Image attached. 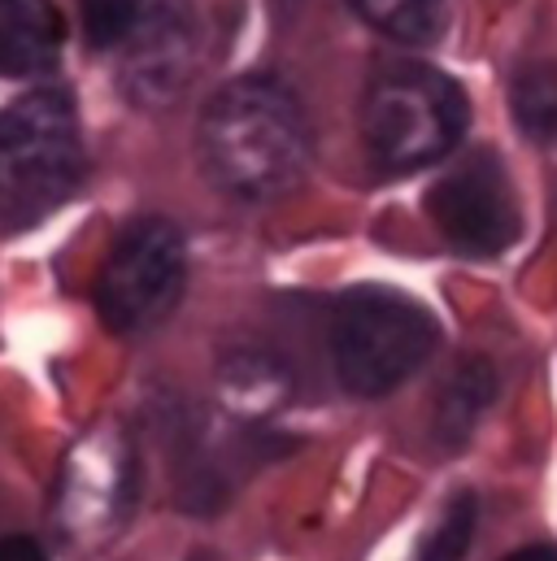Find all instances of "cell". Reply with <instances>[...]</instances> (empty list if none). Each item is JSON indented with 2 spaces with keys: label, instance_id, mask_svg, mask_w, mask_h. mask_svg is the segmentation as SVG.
I'll list each match as a JSON object with an SVG mask.
<instances>
[{
  "label": "cell",
  "instance_id": "obj_10",
  "mask_svg": "<svg viewBox=\"0 0 557 561\" xmlns=\"http://www.w3.org/2000/svg\"><path fill=\"white\" fill-rule=\"evenodd\" d=\"M514 118L532 140H557V61H532L519 70Z\"/></svg>",
  "mask_w": 557,
  "mask_h": 561
},
{
  "label": "cell",
  "instance_id": "obj_3",
  "mask_svg": "<svg viewBox=\"0 0 557 561\" xmlns=\"http://www.w3.org/2000/svg\"><path fill=\"white\" fill-rule=\"evenodd\" d=\"M466 92L435 66L388 61L362 92V140L375 165L406 174L448 157L466 136Z\"/></svg>",
  "mask_w": 557,
  "mask_h": 561
},
{
  "label": "cell",
  "instance_id": "obj_14",
  "mask_svg": "<svg viewBox=\"0 0 557 561\" xmlns=\"http://www.w3.org/2000/svg\"><path fill=\"white\" fill-rule=\"evenodd\" d=\"M0 561H48V558H44V549L35 540L9 536V540H0Z\"/></svg>",
  "mask_w": 557,
  "mask_h": 561
},
{
  "label": "cell",
  "instance_id": "obj_8",
  "mask_svg": "<svg viewBox=\"0 0 557 561\" xmlns=\"http://www.w3.org/2000/svg\"><path fill=\"white\" fill-rule=\"evenodd\" d=\"M61 57V18L53 0H0V75L35 79Z\"/></svg>",
  "mask_w": 557,
  "mask_h": 561
},
{
  "label": "cell",
  "instance_id": "obj_1",
  "mask_svg": "<svg viewBox=\"0 0 557 561\" xmlns=\"http://www.w3.org/2000/svg\"><path fill=\"white\" fill-rule=\"evenodd\" d=\"M201 165L236 201H275L309 165V123L300 101L266 75L218 88L201 114Z\"/></svg>",
  "mask_w": 557,
  "mask_h": 561
},
{
  "label": "cell",
  "instance_id": "obj_5",
  "mask_svg": "<svg viewBox=\"0 0 557 561\" xmlns=\"http://www.w3.org/2000/svg\"><path fill=\"white\" fill-rule=\"evenodd\" d=\"M183 279H187V249L179 227L166 218H144L118 236L96 283V309L110 331L139 335L179 305Z\"/></svg>",
  "mask_w": 557,
  "mask_h": 561
},
{
  "label": "cell",
  "instance_id": "obj_7",
  "mask_svg": "<svg viewBox=\"0 0 557 561\" xmlns=\"http://www.w3.org/2000/svg\"><path fill=\"white\" fill-rule=\"evenodd\" d=\"M201 61V31L187 0H148L123 39L118 83L139 110L174 105Z\"/></svg>",
  "mask_w": 557,
  "mask_h": 561
},
{
  "label": "cell",
  "instance_id": "obj_12",
  "mask_svg": "<svg viewBox=\"0 0 557 561\" xmlns=\"http://www.w3.org/2000/svg\"><path fill=\"white\" fill-rule=\"evenodd\" d=\"M475 514H479L475 496H470V492H457V496L444 505V514H440V523L431 527V536L422 540L418 561H462L466 558L470 536H475Z\"/></svg>",
  "mask_w": 557,
  "mask_h": 561
},
{
  "label": "cell",
  "instance_id": "obj_15",
  "mask_svg": "<svg viewBox=\"0 0 557 561\" xmlns=\"http://www.w3.org/2000/svg\"><path fill=\"white\" fill-rule=\"evenodd\" d=\"M505 561H557V549H554V545H532V549L510 553Z\"/></svg>",
  "mask_w": 557,
  "mask_h": 561
},
{
  "label": "cell",
  "instance_id": "obj_11",
  "mask_svg": "<svg viewBox=\"0 0 557 561\" xmlns=\"http://www.w3.org/2000/svg\"><path fill=\"white\" fill-rule=\"evenodd\" d=\"M353 13L388 39H427L440 26L444 0H349Z\"/></svg>",
  "mask_w": 557,
  "mask_h": 561
},
{
  "label": "cell",
  "instance_id": "obj_4",
  "mask_svg": "<svg viewBox=\"0 0 557 561\" xmlns=\"http://www.w3.org/2000/svg\"><path fill=\"white\" fill-rule=\"evenodd\" d=\"M435 318L393 287H357L331 313V362L353 397H388L435 353Z\"/></svg>",
  "mask_w": 557,
  "mask_h": 561
},
{
  "label": "cell",
  "instance_id": "obj_2",
  "mask_svg": "<svg viewBox=\"0 0 557 561\" xmlns=\"http://www.w3.org/2000/svg\"><path fill=\"white\" fill-rule=\"evenodd\" d=\"M83 179V136L66 92L44 88L0 110V222L31 227Z\"/></svg>",
  "mask_w": 557,
  "mask_h": 561
},
{
  "label": "cell",
  "instance_id": "obj_6",
  "mask_svg": "<svg viewBox=\"0 0 557 561\" xmlns=\"http://www.w3.org/2000/svg\"><path fill=\"white\" fill-rule=\"evenodd\" d=\"M427 209H431V222L440 227V236L470 257L505 253L523 227L505 165L492 152H475V157L457 161L431 187Z\"/></svg>",
  "mask_w": 557,
  "mask_h": 561
},
{
  "label": "cell",
  "instance_id": "obj_9",
  "mask_svg": "<svg viewBox=\"0 0 557 561\" xmlns=\"http://www.w3.org/2000/svg\"><path fill=\"white\" fill-rule=\"evenodd\" d=\"M492 388H497L492 366L479 362V357L462 362V370L448 379V388H444V397H440V410H435V431H440V439H444L448 448H457V444L470 435V426L479 422V414H484L488 401H492Z\"/></svg>",
  "mask_w": 557,
  "mask_h": 561
},
{
  "label": "cell",
  "instance_id": "obj_13",
  "mask_svg": "<svg viewBox=\"0 0 557 561\" xmlns=\"http://www.w3.org/2000/svg\"><path fill=\"white\" fill-rule=\"evenodd\" d=\"M148 0H79L83 9V35L92 48H114L127 39Z\"/></svg>",
  "mask_w": 557,
  "mask_h": 561
}]
</instances>
